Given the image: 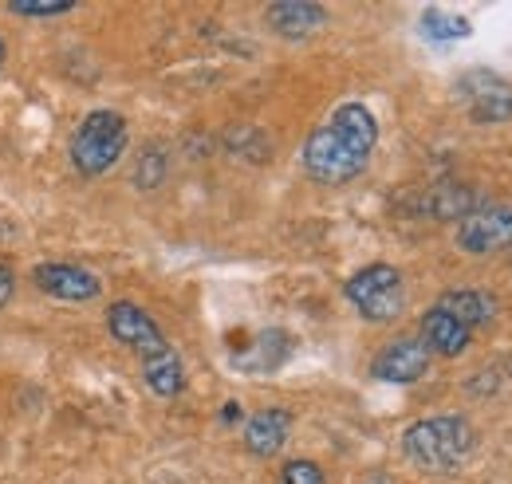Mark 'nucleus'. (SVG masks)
Masks as SVG:
<instances>
[{"mask_svg": "<svg viewBox=\"0 0 512 484\" xmlns=\"http://www.w3.org/2000/svg\"><path fill=\"white\" fill-rule=\"evenodd\" d=\"M422 343H426V351L430 355H442V359H457L465 347H469V339H473V331L461 323V319H453L446 307H430L426 315H422V335H418Z\"/></svg>", "mask_w": 512, "mask_h": 484, "instance_id": "11", "label": "nucleus"}, {"mask_svg": "<svg viewBox=\"0 0 512 484\" xmlns=\"http://www.w3.org/2000/svg\"><path fill=\"white\" fill-rule=\"evenodd\" d=\"M127 154V119L119 111H91L71 138V166L83 178L107 174Z\"/></svg>", "mask_w": 512, "mask_h": 484, "instance_id": "4", "label": "nucleus"}, {"mask_svg": "<svg viewBox=\"0 0 512 484\" xmlns=\"http://www.w3.org/2000/svg\"><path fill=\"white\" fill-rule=\"evenodd\" d=\"M284 355H288V335L280 339V331H268V335H260L253 355H241L237 366H245L253 374H264V370H276V366L284 363Z\"/></svg>", "mask_w": 512, "mask_h": 484, "instance_id": "15", "label": "nucleus"}, {"mask_svg": "<svg viewBox=\"0 0 512 484\" xmlns=\"http://www.w3.org/2000/svg\"><path fill=\"white\" fill-rule=\"evenodd\" d=\"M32 280H36L40 292H48V296L67 303H87L103 292L99 276L87 272V268H75V264H40L32 272Z\"/></svg>", "mask_w": 512, "mask_h": 484, "instance_id": "9", "label": "nucleus"}, {"mask_svg": "<svg viewBox=\"0 0 512 484\" xmlns=\"http://www.w3.org/2000/svg\"><path fill=\"white\" fill-rule=\"evenodd\" d=\"M107 327L111 335L138 355L142 374H146V386L158 394V398H178L182 386H186V366L178 359V351L166 343L162 327L138 307V303H111L107 311Z\"/></svg>", "mask_w": 512, "mask_h": 484, "instance_id": "2", "label": "nucleus"}, {"mask_svg": "<svg viewBox=\"0 0 512 484\" xmlns=\"http://www.w3.org/2000/svg\"><path fill=\"white\" fill-rule=\"evenodd\" d=\"M430 351H426V343L422 339H394V343H386L383 351L375 355V363H371V374L379 378V382H394V386H410V382H418L426 370H430Z\"/></svg>", "mask_w": 512, "mask_h": 484, "instance_id": "8", "label": "nucleus"}, {"mask_svg": "<svg viewBox=\"0 0 512 484\" xmlns=\"http://www.w3.org/2000/svg\"><path fill=\"white\" fill-rule=\"evenodd\" d=\"M512 244V205H473L457 221V248L469 256H489Z\"/></svg>", "mask_w": 512, "mask_h": 484, "instance_id": "7", "label": "nucleus"}, {"mask_svg": "<svg viewBox=\"0 0 512 484\" xmlns=\"http://www.w3.org/2000/svg\"><path fill=\"white\" fill-rule=\"evenodd\" d=\"M0 67H4V40H0Z\"/></svg>", "mask_w": 512, "mask_h": 484, "instance_id": "21", "label": "nucleus"}, {"mask_svg": "<svg viewBox=\"0 0 512 484\" xmlns=\"http://www.w3.org/2000/svg\"><path fill=\"white\" fill-rule=\"evenodd\" d=\"M438 307H446L453 319H461L469 331H477V327H485L497 311H501V303L493 300L489 292H477V288H461V292H446Z\"/></svg>", "mask_w": 512, "mask_h": 484, "instance_id": "13", "label": "nucleus"}, {"mask_svg": "<svg viewBox=\"0 0 512 484\" xmlns=\"http://www.w3.org/2000/svg\"><path fill=\"white\" fill-rule=\"evenodd\" d=\"M288 433H292V414L288 410H280V406L256 410L245 422V449L253 457H276L288 445Z\"/></svg>", "mask_w": 512, "mask_h": 484, "instance_id": "12", "label": "nucleus"}, {"mask_svg": "<svg viewBox=\"0 0 512 484\" xmlns=\"http://www.w3.org/2000/svg\"><path fill=\"white\" fill-rule=\"evenodd\" d=\"M280 484H327V477H323V469L316 465V461H288L284 469H280Z\"/></svg>", "mask_w": 512, "mask_h": 484, "instance_id": "18", "label": "nucleus"}, {"mask_svg": "<svg viewBox=\"0 0 512 484\" xmlns=\"http://www.w3.org/2000/svg\"><path fill=\"white\" fill-rule=\"evenodd\" d=\"M343 296L367 323H394L406 311V280L394 264H367L343 284Z\"/></svg>", "mask_w": 512, "mask_h": 484, "instance_id": "5", "label": "nucleus"}, {"mask_svg": "<svg viewBox=\"0 0 512 484\" xmlns=\"http://www.w3.org/2000/svg\"><path fill=\"white\" fill-rule=\"evenodd\" d=\"M473 209V193L469 189H461V185H438L434 193H430V201H426V213L430 217H465Z\"/></svg>", "mask_w": 512, "mask_h": 484, "instance_id": "16", "label": "nucleus"}, {"mask_svg": "<svg viewBox=\"0 0 512 484\" xmlns=\"http://www.w3.org/2000/svg\"><path fill=\"white\" fill-rule=\"evenodd\" d=\"M379 146V119L363 103H343L304 142V170L320 185L355 182Z\"/></svg>", "mask_w": 512, "mask_h": 484, "instance_id": "1", "label": "nucleus"}, {"mask_svg": "<svg viewBox=\"0 0 512 484\" xmlns=\"http://www.w3.org/2000/svg\"><path fill=\"white\" fill-rule=\"evenodd\" d=\"M477 449V429L469 418L457 414H438V418H422L402 433V453L410 465H418L422 473H457Z\"/></svg>", "mask_w": 512, "mask_h": 484, "instance_id": "3", "label": "nucleus"}, {"mask_svg": "<svg viewBox=\"0 0 512 484\" xmlns=\"http://www.w3.org/2000/svg\"><path fill=\"white\" fill-rule=\"evenodd\" d=\"M469 32H473V24L465 16H457V12H446V8H426L422 12V36L426 40L446 44V40H465Z\"/></svg>", "mask_w": 512, "mask_h": 484, "instance_id": "14", "label": "nucleus"}, {"mask_svg": "<svg viewBox=\"0 0 512 484\" xmlns=\"http://www.w3.org/2000/svg\"><path fill=\"white\" fill-rule=\"evenodd\" d=\"M457 103L461 111L481 126H497V122L512 119V83L501 79L497 71H485V67H473L457 79Z\"/></svg>", "mask_w": 512, "mask_h": 484, "instance_id": "6", "label": "nucleus"}, {"mask_svg": "<svg viewBox=\"0 0 512 484\" xmlns=\"http://www.w3.org/2000/svg\"><path fill=\"white\" fill-rule=\"evenodd\" d=\"M12 288H16V276H12L8 264H0V307L12 300Z\"/></svg>", "mask_w": 512, "mask_h": 484, "instance_id": "19", "label": "nucleus"}, {"mask_svg": "<svg viewBox=\"0 0 512 484\" xmlns=\"http://www.w3.org/2000/svg\"><path fill=\"white\" fill-rule=\"evenodd\" d=\"M264 20L284 40H308L312 32H320L327 24V8L312 4V0H280V4L264 8Z\"/></svg>", "mask_w": 512, "mask_h": 484, "instance_id": "10", "label": "nucleus"}, {"mask_svg": "<svg viewBox=\"0 0 512 484\" xmlns=\"http://www.w3.org/2000/svg\"><path fill=\"white\" fill-rule=\"evenodd\" d=\"M237 418H241V406H237V402H229V406H225V422H237Z\"/></svg>", "mask_w": 512, "mask_h": 484, "instance_id": "20", "label": "nucleus"}, {"mask_svg": "<svg viewBox=\"0 0 512 484\" xmlns=\"http://www.w3.org/2000/svg\"><path fill=\"white\" fill-rule=\"evenodd\" d=\"M71 8L75 4H67V0H12L8 4L12 16H64Z\"/></svg>", "mask_w": 512, "mask_h": 484, "instance_id": "17", "label": "nucleus"}]
</instances>
